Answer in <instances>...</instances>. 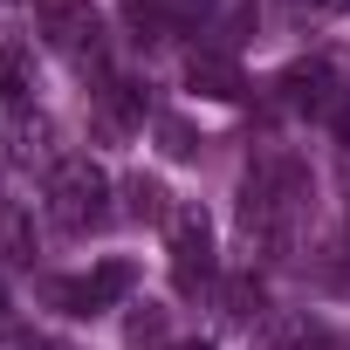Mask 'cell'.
I'll return each instance as SVG.
<instances>
[{
  "instance_id": "13",
  "label": "cell",
  "mask_w": 350,
  "mask_h": 350,
  "mask_svg": "<svg viewBox=\"0 0 350 350\" xmlns=\"http://www.w3.org/2000/svg\"><path fill=\"white\" fill-rule=\"evenodd\" d=\"M0 316H8V288H0Z\"/></svg>"
},
{
  "instance_id": "3",
  "label": "cell",
  "mask_w": 350,
  "mask_h": 350,
  "mask_svg": "<svg viewBox=\"0 0 350 350\" xmlns=\"http://www.w3.org/2000/svg\"><path fill=\"white\" fill-rule=\"evenodd\" d=\"M172 282H179L186 295L213 282V227L200 206H179L172 213Z\"/></svg>"
},
{
  "instance_id": "2",
  "label": "cell",
  "mask_w": 350,
  "mask_h": 350,
  "mask_svg": "<svg viewBox=\"0 0 350 350\" xmlns=\"http://www.w3.org/2000/svg\"><path fill=\"white\" fill-rule=\"evenodd\" d=\"M131 282H137L131 261H103V268H90V275L49 282V302H55L62 316H103V309H117V302L131 295Z\"/></svg>"
},
{
  "instance_id": "8",
  "label": "cell",
  "mask_w": 350,
  "mask_h": 350,
  "mask_svg": "<svg viewBox=\"0 0 350 350\" xmlns=\"http://www.w3.org/2000/svg\"><path fill=\"white\" fill-rule=\"evenodd\" d=\"M158 137H165V151H172V158H193V131H186V124H172V117H165V124H158Z\"/></svg>"
},
{
  "instance_id": "10",
  "label": "cell",
  "mask_w": 350,
  "mask_h": 350,
  "mask_svg": "<svg viewBox=\"0 0 350 350\" xmlns=\"http://www.w3.org/2000/svg\"><path fill=\"white\" fill-rule=\"evenodd\" d=\"M309 8H323V14H343V8H350V0H309Z\"/></svg>"
},
{
  "instance_id": "1",
  "label": "cell",
  "mask_w": 350,
  "mask_h": 350,
  "mask_svg": "<svg viewBox=\"0 0 350 350\" xmlns=\"http://www.w3.org/2000/svg\"><path fill=\"white\" fill-rule=\"evenodd\" d=\"M49 213H55L62 234H90V227H103V213H110V179H103V165H90V158H62L55 179H49Z\"/></svg>"
},
{
  "instance_id": "9",
  "label": "cell",
  "mask_w": 350,
  "mask_h": 350,
  "mask_svg": "<svg viewBox=\"0 0 350 350\" xmlns=\"http://www.w3.org/2000/svg\"><path fill=\"white\" fill-rule=\"evenodd\" d=\"M329 124H336V137L350 144V90H336V103H329Z\"/></svg>"
},
{
  "instance_id": "4",
  "label": "cell",
  "mask_w": 350,
  "mask_h": 350,
  "mask_svg": "<svg viewBox=\"0 0 350 350\" xmlns=\"http://www.w3.org/2000/svg\"><path fill=\"white\" fill-rule=\"evenodd\" d=\"M35 14H42V28H49V42L55 49H69V55H96V35H103V21L83 8V0H35Z\"/></svg>"
},
{
  "instance_id": "7",
  "label": "cell",
  "mask_w": 350,
  "mask_h": 350,
  "mask_svg": "<svg viewBox=\"0 0 350 350\" xmlns=\"http://www.w3.org/2000/svg\"><path fill=\"white\" fill-rule=\"evenodd\" d=\"M0 103H28V49H0Z\"/></svg>"
},
{
  "instance_id": "5",
  "label": "cell",
  "mask_w": 350,
  "mask_h": 350,
  "mask_svg": "<svg viewBox=\"0 0 350 350\" xmlns=\"http://www.w3.org/2000/svg\"><path fill=\"white\" fill-rule=\"evenodd\" d=\"M186 83H193V96H206V103H241V96H247L241 62H227V55H213V49L186 55Z\"/></svg>"
},
{
  "instance_id": "12",
  "label": "cell",
  "mask_w": 350,
  "mask_h": 350,
  "mask_svg": "<svg viewBox=\"0 0 350 350\" xmlns=\"http://www.w3.org/2000/svg\"><path fill=\"white\" fill-rule=\"evenodd\" d=\"M21 350H55V343H21Z\"/></svg>"
},
{
  "instance_id": "11",
  "label": "cell",
  "mask_w": 350,
  "mask_h": 350,
  "mask_svg": "<svg viewBox=\"0 0 350 350\" xmlns=\"http://www.w3.org/2000/svg\"><path fill=\"white\" fill-rule=\"evenodd\" d=\"M172 350H213V343H172Z\"/></svg>"
},
{
  "instance_id": "6",
  "label": "cell",
  "mask_w": 350,
  "mask_h": 350,
  "mask_svg": "<svg viewBox=\"0 0 350 350\" xmlns=\"http://www.w3.org/2000/svg\"><path fill=\"white\" fill-rule=\"evenodd\" d=\"M288 96H295L302 110H329V103H336V90H329V69H323V62H309V69H288Z\"/></svg>"
}]
</instances>
